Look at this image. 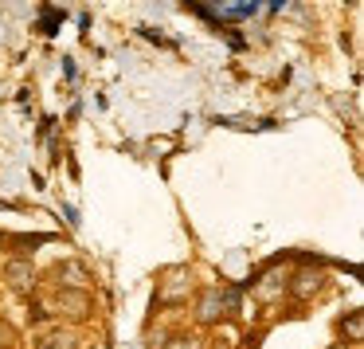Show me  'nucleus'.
Listing matches in <instances>:
<instances>
[{"label":"nucleus","mask_w":364,"mask_h":349,"mask_svg":"<svg viewBox=\"0 0 364 349\" xmlns=\"http://www.w3.org/2000/svg\"><path fill=\"white\" fill-rule=\"evenodd\" d=\"M4 283H9L16 294L36 291V267H32V259H9V267H4Z\"/></svg>","instance_id":"obj_5"},{"label":"nucleus","mask_w":364,"mask_h":349,"mask_svg":"<svg viewBox=\"0 0 364 349\" xmlns=\"http://www.w3.org/2000/svg\"><path fill=\"white\" fill-rule=\"evenodd\" d=\"M235 310H239V291L235 286H208V291L200 294V302H196V318L204 325L223 322V318H231Z\"/></svg>","instance_id":"obj_1"},{"label":"nucleus","mask_w":364,"mask_h":349,"mask_svg":"<svg viewBox=\"0 0 364 349\" xmlns=\"http://www.w3.org/2000/svg\"><path fill=\"white\" fill-rule=\"evenodd\" d=\"M12 345H16V325L0 318V349H12Z\"/></svg>","instance_id":"obj_9"},{"label":"nucleus","mask_w":364,"mask_h":349,"mask_svg":"<svg viewBox=\"0 0 364 349\" xmlns=\"http://www.w3.org/2000/svg\"><path fill=\"white\" fill-rule=\"evenodd\" d=\"M278 291H286V283H278V275H270L267 286H259V298H274Z\"/></svg>","instance_id":"obj_11"},{"label":"nucleus","mask_w":364,"mask_h":349,"mask_svg":"<svg viewBox=\"0 0 364 349\" xmlns=\"http://www.w3.org/2000/svg\"><path fill=\"white\" fill-rule=\"evenodd\" d=\"M36 349H79V341H75L71 333L55 330V333H43V338L36 341Z\"/></svg>","instance_id":"obj_7"},{"label":"nucleus","mask_w":364,"mask_h":349,"mask_svg":"<svg viewBox=\"0 0 364 349\" xmlns=\"http://www.w3.org/2000/svg\"><path fill=\"white\" fill-rule=\"evenodd\" d=\"M188 294H192V275L181 267V271H168V278L157 291V302L161 306H181V302H188Z\"/></svg>","instance_id":"obj_2"},{"label":"nucleus","mask_w":364,"mask_h":349,"mask_svg":"<svg viewBox=\"0 0 364 349\" xmlns=\"http://www.w3.org/2000/svg\"><path fill=\"white\" fill-rule=\"evenodd\" d=\"M341 330H345V338L353 341V345H360V341H364V314H360V310L348 314V322H341Z\"/></svg>","instance_id":"obj_8"},{"label":"nucleus","mask_w":364,"mask_h":349,"mask_svg":"<svg viewBox=\"0 0 364 349\" xmlns=\"http://www.w3.org/2000/svg\"><path fill=\"white\" fill-rule=\"evenodd\" d=\"M321 283H325V275L321 271H314V267H301L298 275H294V283H290V294L298 302H309L317 291H321Z\"/></svg>","instance_id":"obj_6"},{"label":"nucleus","mask_w":364,"mask_h":349,"mask_svg":"<svg viewBox=\"0 0 364 349\" xmlns=\"http://www.w3.org/2000/svg\"><path fill=\"white\" fill-rule=\"evenodd\" d=\"M55 310L71 322H82V318H90L95 302H90L87 291H55Z\"/></svg>","instance_id":"obj_4"},{"label":"nucleus","mask_w":364,"mask_h":349,"mask_svg":"<svg viewBox=\"0 0 364 349\" xmlns=\"http://www.w3.org/2000/svg\"><path fill=\"white\" fill-rule=\"evenodd\" d=\"M161 349H200V341H196V338H184V333H176V338H168V345H161Z\"/></svg>","instance_id":"obj_10"},{"label":"nucleus","mask_w":364,"mask_h":349,"mask_svg":"<svg viewBox=\"0 0 364 349\" xmlns=\"http://www.w3.org/2000/svg\"><path fill=\"white\" fill-rule=\"evenodd\" d=\"M55 283H59V291H87V283H90V267L87 263H79V259H63V263H55Z\"/></svg>","instance_id":"obj_3"}]
</instances>
